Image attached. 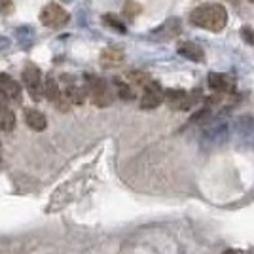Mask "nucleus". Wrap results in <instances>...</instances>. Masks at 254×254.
I'll return each mask as SVG.
<instances>
[{"label":"nucleus","mask_w":254,"mask_h":254,"mask_svg":"<svg viewBox=\"0 0 254 254\" xmlns=\"http://www.w3.org/2000/svg\"><path fill=\"white\" fill-rule=\"evenodd\" d=\"M112 85L116 87L118 97H120L122 101H133V99H135V93H133V89H131V87H129L126 82H122L120 78H114V80H112Z\"/></svg>","instance_id":"obj_16"},{"label":"nucleus","mask_w":254,"mask_h":254,"mask_svg":"<svg viewBox=\"0 0 254 254\" xmlns=\"http://www.w3.org/2000/svg\"><path fill=\"white\" fill-rule=\"evenodd\" d=\"M127 80L133 82V84H137V85H144V87L152 82L150 74L148 72H144V70H129V72H127Z\"/></svg>","instance_id":"obj_17"},{"label":"nucleus","mask_w":254,"mask_h":254,"mask_svg":"<svg viewBox=\"0 0 254 254\" xmlns=\"http://www.w3.org/2000/svg\"><path fill=\"white\" fill-rule=\"evenodd\" d=\"M23 84L27 87L29 95L34 101H42L44 97V82H42V72L36 64L27 63L23 68Z\"/></svg>","instance_id":"obj_4"},{"label":"nucleus","mask_w":254,"mask_h":254,"mask_svg":"<svg viewBox=\"0 0 254 254\" xmlns=\"http://www.w3.org/2000/svg\"><path fill=\"white\" fill-rule=\"evenodd\" d=\"M140 11H142V6H140L138 2L127 0L126 6H124V17H126V19H135Z\"/></svg>","instance_id":"obj_18"},{"label":"nucleus","mask_w":254,"mask_h":254,"mask_svg":"<svg viewBox=\"0 0 254 254\" xmlns=\"http://www.w3.org/2000/svg\"><path fill=\"white\" fill-rule=\"evenodd\" d=\"M0 91L8 97L10 103H19L21 101V85L15 78L10 74H0Z\"/></svg>","instance_id":"obj_7"},{"label":"nucleus","mask_w":254,"mask_h":254,"mask_svg":"<svg viewBox=\"0 0 254 254\" xmlns=\"http://www.w3.org/2000/svg\"><path fill=\"white\" fill-rule=\"evenodd\" d=\"M179 53L182 57H186L188 61H193V63H203L205 61V52L201 50V46H197L195 42H180Z\"/></svg>","instance_id":"obj_11"},{"label":"nucleus","mask_w":254,"mask_h":254,"mask_svg":"<svg viewBox=\"0 0 254 254\" xmlns=\"http://www.w3.org/2000/svg\"><path fill=\"white\" fill-rule=\"evenodd\" d=\"M64 95L66 99L70 101V105H84L85 103V97H87V89L82 87V85H68L66 89H64Z\"/></svg>","instance_id":"obj_14"},{"label":"nucleus","mask_w":254,"mask_h":254,"mask_svg":"<svg viewBox=\"0 0 254 254\" xmlns=\"http://www.w3.org/2000/svg\"><path fill=\"white\" fill-rule=\"evenodd\" d=\"M11 10H13L11 0H0V13H10Z\"/></svg>","instance_id":"obj_22"},{"label":"nucleus","mask_w":254,"mask_h":254,"mask_svg":"<svg viewBox=\"0 0 254 254\" xmlns=\"http://www.w3.org/2000/svg\"><path fill=\"white\" fill-rule=\"evenodd\" d=\"M40 21L44 27H50V29H61L66 23L70 21V13L64 10L61 4H55L50 2L46 4L40 11Z\"/></svg>","instance_id":"obj_3"},{"label":"nucleus","mask_w":254,"mask_h":254,"mask_svg":"<svg viewBox=\"0 0 254 254\" xmlns=\"http://www.w3.org/2000/svg\"><path fill=\"white\" fill-rule=\"evenodd\" d=\"M15 127V114L10 108H0V131H11Z\"/></svg>","instance_id":"obj_15"},{"label":"nucleus","mask_w":254,"mask_h":254,"mask_svg":"<svg viewBox=\"0 0 254 254\" xmlns=\"http://www.w3.org/2000/svg\"><path fill=\"white\" fill-rule=\"evenodd\" d=\"M230 2H233V4H237V2H239V0H230Z\"/></svg>","instance_id":"obj_25"},{"label":"nucleus","mask_w":254,"mask_h":254,"mask_svg":"<svg viewBox=\"0 0 254 254\" xmlns=\"http://www.w3.org/2000/svg\"><path fill=\"white\" fill-rule=\"evenodd\" d=\"M44 97H48L52 103H59V99L63 97L61 93V87H59V82L53 78L52 74L46 76V82H44Z\"/></svg>","instance_id":"obj_13"},{"label":"nucleus","mask_w":254,"mask_h":254,"mask_svg":"<svg viewBox=\"0 0 254 254\" xmlns=\"http://www.w3.org/2000/svg\"><path fill=\"white\" fill-rule=\"evenodd\" d=\"M251 2H254V0H251Z\"/></svg>","instance_id":"obj_27"},{"label":"nucleus","mask_w":254,"mask_h":254,"mask_svg":"<svg viewBox=\"0 0 254 254\" xmlns=\"http://www.w3.org/2000/svg\"><path fill=\"white\" fill-rule=\"evenodd\" d=\"M0 150H2V144H0Z\"/></svg>","instance_id":"obj_26"},{"label":"nucleus","mask_w":254,"mask_h":254,"mask_svg":"<svg viewBox=\"0 0 254 254\" xmlns=\"http://www.w3.org/2000/svg\"><path fill=\"white\" fill-rule=\"evenodd\" d=\"M103 21H105L106 27H110V29H114V31H118V32L127 31L124 21H120L116 15H112V13H105V15H103Z\"/></svg>","instance_id":"obj_19"},{"label":"nucleus","mask_w":254,"mask_h":254,"mask_svg":"<svg viewBox=\"0 0 254 254\" xmlns=\"http://www.w3.org/2000/svg\"><path fill=\"white\" fill-rule=\"evenodd\" d=\"M10 48V40L6 38V36H0V52H4V50H8Z\"/></svg>","instance_id":"obj_23"},{"label":"nucleus","mask_w":254,"mask_h":254,"mask_svg":"<svg viewBox=\"0 0 254 254\" xmlns=\"http://www.w3.org/2000/svg\"><path fill=\"white\" fill-rule=\"evenodd\" d=\"M15 32L19 34V44L25 46V40H27V46H32V42H34V31H32L31 27H21Z\"/></svg>","instance_id":"obj_20"},{"label":"nucleus","mask_w":254,"mask_h":254,"mask_svg":"<svg viewBox=\"0 0 254 254\" xmlns=\"http://www.w3.org/2000/svg\"><path fill=\"white\" fill-rule=\"evenodd\" d=\"M85 89L95 106H108L112 103V91L103 78L95 74H85Z\"/></svg>","instance_id":"obj_2"},{"label":"nucleus","mask_w":254,"mask_h":254,"mask_svg":"<svg viewBox=\"0 0 254 254\" xmlns=\"http://www.w3.org/2000/svg\"><path fill=\"white\" fill-rule=\"evenodd\" d=\"M222 254H237L235 251H226V253H222Z\"/></svg>","instance_id":"obj_24"},{"label":"nucleus","mask_w":254,"mask_h":254,"mask_svg":"<svg viewBox=\"0 0 254 254\" xmlns=\"http://www.w3.org/2000/svg\"><path fill=\"white\" fill-rule=\"evenodd\" d=\"M241 38L245 40V44L254 46V29H253V27H249V25L241 27Z\"/></svg>","instance_id":"obj_21"},{"label":"nucleus","mask_w":254,"mask_h":254,"mask_svg":"<svg viewBox=\"0 0 254 254\" xmlns=\"http://www.w3.org/2000/svg\"><path fill=\"white\" fill-rule=\"evenodd\" d=\"M152 34L158 36V38H165V40H171V38L179 36L180 34V19L171 17V19H167L163 25H159L158 29H154Z\"/></svg>","instance_id":"obj_10"},{"label":"nucleus","mask_w":254,"mask_h":254,"mask_svg":"<svg viewBox=\"0 0 254 254\" xmlns=\"http://www.w3.org/2000/svg\"><path fill=\"white\" fill-rule=\"evenodd\" d=\"M190 21L205 31L220 32L228 23V10L222 4H216V2L201 4L190 13Z\"/></svg>","instance_id":"obj_1"},{"label":"nucleus","mask_w":254,"mask_h":254,"mask_svg":"<svg viewBox=\"0 0 254 254\" xmlns=\"http://www.w3.org/2000/svg\"><path fill=\"white\" fill-rule=\"evenodd\" d=\"M163 101H165V91L161 89V85L156 80H152L144 87V93L140 97V108L142 110H152V108H158Z\"/></svg>","instance_id":"obj_6"},{"label":"nucleus","mask_w":254,"mask_h":254,"mask_svg":"<svg viewBox=\"0 0 254 254\" xmlns=\"http://www.w3.org/2000/svg\"><path fill=\"white\" fill-rule=\"evenodd\" d=\"M209 87L218 91V93H233L235 91V80L230 74L211 72L209 74Z\"/></svg>","instance_id":"obj_8"},{"label":"nucleus","mask_w":254,"mask_h":254,"mask_svg":"<svg viewBox=\"0 0 254 254\" xmlns=\"http://www.w3.org/2000/svg\"><path fill=\"white\" fill-rule=\"evenodd\" d=\"M25 122H27V126L31 127L32 131H38V133L48 127L46 116H44L40 110H36V108H27L25 110Z\"/></svg>","instance_id":"obj_12"},{"label":"nucleus","mask_w":254,"mask_h":254,"mask_svg":"<svg viewBox=\"0 0 254 254\" xmlns=\"http://www.w3.org/2000/svg\"><path fill=\"white\" fill-rule=\"evenodd\" d=\"M165 101L171 108L177 110H190L191 106L197 103V97L193 93H188L184 89H167L165 91Z\"/></svg>","instance_id":"obj_5"},{"label":"nucleus","mask_w":254,"mask_h":254,"mask_svg":"<svg viewBox=\"0 0 254 254\" xmlns=\"http://www.w3.org/2000/svg\"><path fill=\"white\" fill-rule=\"evenodd\" d=\"M101 66L103 68H114V66H120V64H124L126 61V55L124 52L120 50V48H106L103 50L101 53Z\"/></svg>","instance_id":"obj_9"}]
</instances>
